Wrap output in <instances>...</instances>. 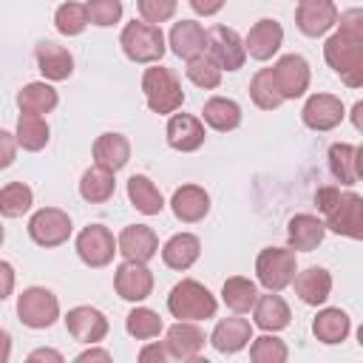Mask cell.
<instances>
[{
  "label": "cell",
  "instance_id": "obj_1",
  "mask_svg": "<svg viewBox=\"0 0 363 363\" xmlns=\"http://www.w3.org/2000/svg\"><path fill=\"white\" fill-rule=\"evenodd\" d=\"M340 28L326 40L323 57L329 68L349 85L360 88L363 85V11L352 9L337 14Z\"/></svg>",
  "mask_w": 363,
  "mask_h": 363
},
{
  "label": "cell",
  "instance_id": "obj_2",
  "mask_svg": "<svg viewBox=\"0 0 363 363\" xmlns=\"http://www.w3.org/2000/svg\"><path fill=\"white\" fill-rule=\"evenodd\" d=\"M315 204L326 216L323 227L354 241L363 238V199L357 193H343L335 184H323L315 193Z\"/></svg>",
  "mask_w": 363,
  "mask_h": 363
},
{
  "label": "cell",
  "instance_id": "obj_3",
  "mask_svg": "<svg viewBox=\"0 0 363 363\" xmlns=\"http://www.w3.org/2000/svg\"><path fill=\"white\" fill-rule=\"evenodd\" d=\"M167 309H170V315L179 318V320H207V318L216 315L218 303H216L213 292H210L204 284H199V281H193V278H184V281H179V284L170 289V295H167Z\"/></svg>",
  "mask_w": 363,
  "mask_h": 363
},
{
  "label": "cell",
  "instance_id": "obj_4",
  "mask_svg": "<svg viewBox=\"0 0 363 363\" xmlns=\"http://www.w3.org/2000/svg\"><path fill=\"white\" fill-rule=\"evenodd\" d=\"M142 91H145L147 108L153 113H176L184 102L179 77L164 65H153L142 74Z\"/></svg>",
  "mask_w": 363,
  "mask_h": 363
},
{
  "label": "cell",
  "instance_id": "obj_5",
  "mask_svg": "<svg viewBox=\"0 0 363 363\" xmlns=\"http://www.w3.org/2000/svg\"><path fill=\"white\" fill-rule=\"evenodd\" d=\"M119 45H122L125 57L133 60V62H159L162 54H164V34L153 23L133 20L122 28Z\"/></svg>",
  "mask_w": 363,
  "mask_h": 363
},
{
  "label": "cell",
  "instance_id": "obj_6",
  "mask_svg": "<svg viewBox=\"0 0 363 363\" xmlns=\"http://www.w3.org/2000/svg\"><path fill=\"white\" fill-rule=\"evenodd\" d=\"M298 272V264H295V250H286V247H267L258 252V261H255V275H258V284L269 292H281L284 286L292 284Z\"/></svg>",
  "mask_w": 363,
  "mask_h": 363
},
{
  "label": "cell",
  "instance_id": "obj_7",
  "mask_svg": "<svg viewBox=\"0 0 363 363\" xmlns=\"http://www.w3.org/2000/svg\"><path fill=\"white\" fill-rule=\"evenodd\" d=\"M17 318L28 329H48L60 318V301L45 286H28L17 298Z\"/></svg>",
  "mask_w": 363,
  "mask_h": 363
},
{
  "label": "cell",
  "instance_id": "obj_8",
  "mask_svg": "<svg viewBox=\"0 0 363 363\" xmlns=\"http://www.w3.org/2000/svg\"><path fill=\"white\" fill-rule=\"evenodd\" d=\"M204 54L221 68V71H238L247 60V48H244V40L235 28H227V26H213L207 31V48Z\"/></svg>",
  "mask_w": 363,
  "mask_h": 363
},
{
  "label": "cell",
  "instance_id": "obj_9",
  "mask_svg": "<svg viewBox=\"0 0 363 363\" xmlns=\"http://www.w3.org/2000/svg\"><path fill=\"white\" fill-rule=\"evenodd\" d=\"M28 235L40 247H60L71 235V218L60 207H43L28 218Z\"/></svg>",
  "mask_w": 363,
  "mask_h": 363
},
{
  "label": "cell",
  "instance_id": "obj_10",
  "mask_svg": "<svg viewBox=\"0 0 363 363\" xmlns=\"http://www.w3.org/2000/svg\"><path fill=\"white\" fill-rule=\"evenodd\" d=\"M113 252H116V241L105 224H88L77 235V255L82 258V264H88L94 269L108 267L113 261Z\"/></svg>",
  "mask_w": 363,
  "mask_h": 363
},
{
  "label": "cell",
  "instance_id": "obj_11",
  "mask_svg": "<svg viewBox=\"0 0 363 363\" xmlns=\"http://www.w3.org/2000/svg\"><path fill=\"white\" fill-rule=\"evenodd\" d=\"M113 289L122 301L139 303L153 292V272L142 261H122L113 272Z\"/></svg>",
  "mask_w": 363,
  "mask_h": 363
},
{
  "label": "cell",
  "instance_id": "obj_12",
  "mask_svg": "<svg viewBox=\"0 0 363 363\" xmlns=\"http://www.w3.org/2000/svg\"><path fill=\"white\" fill-rule=\"evenodd\" d=\"M272 77H275V85L281 91L284 99H298L306 94L309 88V62L301 57V54H284L275 65H272Z\"/></svg>",
  "mask_w": 363,
  "mask_h": 363
},
{
  "label": "cell",
  "instance_id": "obj_13",
  "mask_svg": "<svg viewBox=\"0 0 363 363\" xmlns=\"http://www.w3.org/2000/svg\"><path fill=\"white\" fill-rule=\"evenodd\" d=\"M337 23V6L335 0H298L295 9V26L306 37H320Z\"/></svg>",
  "mask_w": 363,
  "mask_h": 363
},
{
  "label": "cell",
  "instance_id": "obj_14",
  "mask_svg": "<svg viewBox=\"0 0 363 363\" xmlns=\"http://www.w3.org/2000/svg\"><path fill=\"white\" fill-rule=\"evenodd\" d=\"M301 119L312 130H332L343 122V102L335 94H312L301 111Z\"/></svg>",
  "mask_w": 363,
  "mask_h": 363
},
{
  "label": "cell",
  "instance_id": "obj_15",
  "mask_svg": "<svg viewBox=\"0 0 363 363\" xmlns=\"http://www.w3.org/2000/svg\"><path fill=\"white\" fill-rule=\"evenodd\" d=\"M65 329L79 343H99L108 335V318L94 306H74L65 315Z\"/></svg>",
  "mask_w": 363,
  "mask_h": 363
},
{
  "label": "cell",
  "instance_id": "obj_16",
  "mask_svg": "<svg viewBox=\"0 0 363 363\" xmlns=\"http://www.w3.org/2000/svg\"><path fill=\"white\" fill-rule=\"evenodd\" d=\"M164 349H167V357H176V360H199V354L204 349V332L196 326V320H179V323H173L167 329Z\"/></svg>",
  "mask_w": 363,
  "mask_h": 363
},
{
  "label": "cell",
  "instance_id": "obj_17",
  "mask_svg": "<svg viewBox=\"0 0 363 363\" xmlns=\"http://www.w3.org/2000/svg\"><path fill=\"white\" fill-rule=\"evenodd\" d=\"M116 252H122L125 261H142L147 264L159 252V235L147 224H130L119 233Z\"/></svg>",
  "mask_w": 363,
  "mask_h": 363
},
{
  "label": "cell",
  "instance_id": "obj_18",
  "mask_svg": "<svg viewBox=\"0 0 363 363\" xmlns=\"http://www.w3.org/2000/svg\"><path fill=\"white\" fill-rule=\"evenodd\" d=\"M167 145L179 153H193L204 145V122L193 113H173L167 119Z\"/></svg>",
  "mask_w": 363,
  "mask_h": 363
},
{
  "label": "cell",
  "instance_id": "obj_19",
  "mask_svg": "<svg viewBox=\"0 0 363 363\" xmlns=\"http://www.w3.org/2000/svg\"><path fill=\"white\" fill-rule=\"evenodd\" d=\"M281 43H284V28H281V23L272 20V17H264V20H258V23L250 28V34H247V40H244V48H247V54H250L252 60L264 62V60H272V57L278 54Z\"/></svg>",
  "mask_w": 363,
  "mask_h": 363
},
{
  "label": "cell",
  "instance_id": "obj_20",
  "mask_svg": "<svg viewBox=\"0 0 363 363\" xmlns=\"http://www.w3.org/2000/svg\"><path fill=\"white\" fill-rule=\"evenodd\" d=\"M329 170L340 184H357L363 176V147L335 142L329 147Z\"/></svg>",
  "mask_w": 363,
  "mask_h": 363
},
{
  "label": "cell",
  "instance_id": "obj_21",
  "mask_svg": "<svg viewBox=\"0 0 363 363\" xmlns=\"http://www.w3.org/2000/svg\"><path fill=\"white\" fill-rule=\"evenodd\" d=\"M170 210H173V216H176L179 221L196 224V221H201V218L207 216V210H210V196H207V190L199 187V184H182V187L173 190Z\"/></svg>",
  "mask_w": 363,
  "mask_h": 363
},
{
  "label": "cell",
  "instance_id": "obj_22",
  "mask_svg": "<svg viewBox=\"0 0 363 363\" xmlns=\"http://www.w3.org/2000/svg\"><path fill=\"white\" fill-rule=\"evenodd\" d=\"M252 318H255V326L264 329V332H281L289 326L292 320V312L286 306V301L278 295V292H269L267 295H258L255 303H252Z\"/></svg>",
  "mask_w": 363,
  "mask_h": 363
},
{
  "label": "cell",
  "instance_id": "obj_23",
  "mask_svg": "<svg viewBox=\"0 0 363 363\" xmlns=\"http://www.w3.org/2000/svg\"><path fill=\"white\" fill-rule=\"evenodd\" d=\"M326 235V227L318 216H309V213H298L289 218L286 224V241H289V250H301V252H312L315 247H320Z\"/></svg>",
  "mask_w": 363,
  "mask_h": 363
},
{
  "label": "cell",
  "instance_id": "obj_24",
  "mask_svg": "<svg viewBox=\"0 0 363 363\" xmlns=\"http://www.w3.org/2000/svg\"><path fill=\"white\" fill-rule=\"evenodd\" d=\"M250 340H252V326H250L247 318H224V320L216 323V329L210 335V343L221 354H235Z\"/></svg>",
  "mask_w": 363,
  "mask_h": 363
},
{
  "label": "cell",
  "instance_id": "obj_25",
  "mask_svg": "<svg viewBox=\"0 0 363 363\" xmlns=\"http://www.w3.org/2000/svg\"><path fill=\"white\" fill-rule=\"evenodd\" d=\"M34 57H37V68H40L43 77L51 79V82H62V79H68L71 71H74V57L68 54V48H62V45H57V43H48V40L37 43Z\"/></svg>",
  "mask_w": 363,
  "mask_h": 363
},
{
  "label": "cell",
  "instance_id": "obj_26",
  "mask_svg": "<svg viewBox=\"0 0 363 363\" xmlns=\"http://www.w3.org/2000/svg\"><path fill=\"white\" fill-rule=\"evenodd\" d=\"M201 255V241L193 235V233H176L164 241L162 247V261L170 267V269H190Z\"/></svg>",
  "mask_w": 363,
  "mask_h": 363
},
{
  "label": "cell",
  "instance_id": "obj_27",
  "mask_svg": "<svg viewBox=\"0 0 363 363\" xmlns=\"http://www.w3.org/2000/svg\"><path fill=\"white\" fill-rule=\"evenodd\" d=\"M292 284H295V295L303 303H309V306L323 303L329 298V292H332V275L323 267H306V269H301L292 278Z\"/></svg>",
  "mask_w": 363,
  "mask_h": 363
},
{
  "label": "cell",
  "instance_id": "obj_28",
  "mask_svg": "<svg viewBox=\"0 0 363 363\" xmlns=\"http://www.w3.org/2000/svg\"><path fill=\"white\" fill-rule=\"evenodd\" d=\"M170 48H173L176 57L193 60V57L204 54V48H207V31L196 20H182L170 31Z\"/></svg>",
  "mask_w": 363,
  "mask_h": 363
},
{
  "label": "cell",
  "instance_id": "obj_29",
  "mask_svg": "<svg viewBox=\"0 0 363 363\" xmlns=\"http://www.w3.org/2000/svg\"><path fill=\"white\" fill-rule=\"evenodd\" d=\"M130 159V142L122 133H102L94 142V162L105 170H122Z\"/></svg>",
  "mask_w": 363,
  "mask_h": 363
},
{
  "label": "cell",
  "instance_id": "obj_30",
  "mask_svg": "<svg viewBox=\"0 0 363 363\" xmlns=\"http://www.w3.org/2000/svg\"><path fill=\"white\" fill-rule=\"evenodd\" d=\"M201 119L218 130V133H227V130H235L241 125V108L235 99H227V96H210L201 108Z\"/></svg>",
  "mask_w": 363,
  "mask_h": 363
},
{
  "label": "cell",
  "instance_id": "obj_31",
  "mask_svg": "<svg viewBox=\"0 0 363 363\" xmlns=\"http://www.w3.org/2000/svg\"><path fill=\"white\" fill-rule=\"evenodd\" d=\"M60 96L57 91L48 85V82H28L20 88L17 94V108L20 113H34V116H43V113H51L57 108Z\"/></svg>",
  "mask_w": 363,
  "mask_h": 363
},
{
  "label": "cell",
  "instance_id": "obj_32",
  "mask_svg": "<svg viewBox=\"0 0 363 363\" xmlns=\"http://www.w3.org/2000/svg\"><path fill=\"white\" fill-rule=\"evenodd\" d=\"M349 329H352L349 315H346L343 309H335V306L320 309L318 318L312 320V332H315V337H318L320 343H329V346H332V343H343L346 335H349Z\"/></svg>",
  "mask_w": 363,
  "mask_h": 363
},
{
  "label": "cell",
  "instance_id": "obj_33",
  "mask_svg": "<svg viewBox=\"0 0 363 363\" xmlns=\"http://www.w3.org/2000/svg\"><path fill=\"white\" fill-rule=\"evenodd\" d=\"M128 199L145 216H159L162 207H164V199H162L159 187L147 176H142V173H136V176L128 179Z\"/></svg>",
  "mask_w": 363,
  "mask_h": 363
},
{
  "label": "cell",
  "instance_id": "obj_34",
  "mask_svg": "<svg viewBox=\"0 0 363 363\" xmlns=\"http://www.w3.org/2000/svg\"><path fill=\"white\" fill-rule=\"evenodd\" d=\"M113 190H116L113 170H105V167H99V164L88 167V170L82 173V179H79V196H82L85 201H91V204L108 201V199L113 196Z\"/></svg>",
  "mask_w": 363,
  "mask_h": 363
},
{
  "label": "cell",
  "instance_id": "obj_35",
  "mask_svg": "<svg viewBox=\"0 0 363 363\" xmlns=\"http://www.w3.org/2000/svg\"><path fill=\"white\" fill-rule=\"evenodd\" d=\"M17 145L23 150H43L48 145V122L43 116H34V113H20L17 119V133H14Z\"/></svg>",
  "mask_w": 363,
  "mask_h": 363
},
{
  "label": "cell",
  "instance_id": "obj_36",
  "mask_svg": "<svg viewBox=\"0 0 363 363\" xmlns=\"http://www.w3.org/2000/svg\"><path fill=\"white\" fill-rule=\"evenodd\" d=\"M221 298H224V303H227L233 312L241 315V312H250V309H252V303H255V298H258V289H255V284H252L250 278L233 275V278L224 281Z\"/></svg>",
  "mask_w": 363,
  "mask_h": 363
},
{
  "label": "cell",
  "instance_id": "obj_37",
  "mask_svg": "<svg viewBox=\"0 0 363 363\" xmlns=\"http://www.w3.org/2000/svg\"><path fill=\"white\" fill-rule=\"evenodd\" d=\"M250 99L261 108V111H275L284 96L275 85V77H272V68H261L252 79H250Z\"/></svg>",
  "mask_w": 363,
  "mask_h": 363
},
{
  "label": "cell",
  "instance_id": "obj_38",
  "mask_svg": "<svg viewBox=\"0 0 363 363\" xmlns=\"http://www.w3.org/2000/svg\"><path fill=\"white\" fill-rule=\"evenodd\" d=\"M31 204H34V193L23 182H9L0 190V213L6 218H20L23 213L31 210Z\"/></svg>",
  "mask_w": 363,
  "mask_h": 363
},
{
  "label": "cell",
  "instance_id": "obj_39",
  "mask_svg": "<svg viewBox=\"0 0 363 363\" xmlns=\"http://www.w3.org/2000/svg\"><path fill=\"white\" fill-rule=\"evenodd\" d=\"M125 329L136 340H150V337H156L162 332V318L153 309H147V306H136V309L128 312Z\"/></svg>",
  "mask_w": 363,
  "mask_h": 363
},
{
  "label": "cell",
  "instance_id": "obj_40",
  "mask_svg": "<svg viewBox=\"0 0 363 363\" xmlns=\"http://www.w3.org/2000/svg\"><path fill=\"white\" fill-rule=\"evenodd\" d=\"M187 79L193 82V85H199V88H204V91H213V88H218L221 85V68L207 57V54H199V57H193V60H187Z\"/></svg>",
  "mask_w": 363,
  "mask_h": 363
},
{
  "label": "cell",
  "instance_id": "obj_41",
  "mask_svg": "<svg viewBox=\"0 0 363 363\" xmlns=\"http://www.w3.org/2000/svg\"><path fill=\"white\" fill-rule=\"evenodd\" d=\"M250 357H252V363H284L289 357V349H286V343L281 337L261 335V337H252Z\"/></svg>",
  "mask_w": 363,
  "mask_h": 363
},
{
  "label": "cell",
  "instance_id": "obj_42",
  "mask_svg": "<svg viewBox=\"0 0 363 363\" xmlns=\"http://www.w3.org/2000/svg\"><path fill=\"white\" fill-rule=\"evenodd\" d=\"M54 26H57V31L65 34V37L82 34L85 26H88L85 6H82V3H62V6L57 9V14H54Z\"/></svg>",
  "mask_w": 363,
  "mask_h": 363
},
{
  "label": "cell",
  "instance_id": "obj_43",
  "mask_svg": "<svg viewBox=\"0 0 363 363\" xmlns=\"http://www.w3.org/2000/svg\"><path fill=\"white\" fill-rule=\"evenodd\" d=\"M85 14H88V23L94 26H102V28L113 26L122 17V0H88Z\"/></svg>",
  "mask_w": 363,
  "mask_h": 363
},
{
  "label": "cell",
  "instance_id": "obj_44",
  "mask_svg": "<svg viewBox=\"0 0 363 363\" xmlns=\"http://www.w3.org/2000/svg\"><path fill=\"white\" fill-rule=\"evenodd\" d=\"M136 9L145 23L159 26L176 14V0H136Z\"/></svg>",
  "mask_w": 363,
  "mask_h": 363
},
{
  "label": "cell",
  "instance_id": "obj_45",
  "mask_svg": "<svg viewBox=\"0 0 363 363\" xmlns=\"http://www.w3.org/2000/svg\"><path fill=\"white\" fill-rule=\"evenodd\" d=\"M14 156H17V139H14V133L0 130V170L11 167L14 164Z\"/></svg>",
  "mask_w": 363,
  "mask_h": 363
},
{
  "label": "cell",
  "instance_id": "obj_46",
  "mask_svg": "<svg viewBox=\"0 0 363 363\" xmlns=\"http://www.w3.org/2000/svg\"><path fill=\"white\" fill-rule=\"evenodd\" d=\"M14 289V269L9 261H0V301H6Z\"/></svg>",
  "mask_w": 363,
  "mask_h": 363
},
{
  "label": "cell",
  "instance_id": "obj_47",
  "mask_svg": "<svg viewBox=\"0 0 363 363\" xmlns=\"http://www.w3.org/2000/svg\"><path fill=\"white\" fill-rule=\"evenodd\" d=\"M139 360H142V363H150V360L164 363V360H167V349H164V343H147V346L139 352Z\"/></svg>",
  "mask_w": 363,
  "mask_h": 363
},
{
  "label": "cell",
  "instance_id": "obj_48",
  "mask_svg": "<svg viewBox=\"0 0 363 363\" xmlns=\"http://www.w3.org/2000/svg\"><path fill=\"white\" fill-rule=\"evenodd\" d=\"M190 6H193L196 14L213 17V14H218V11L224 9V0H190Z\"/></svg>",
  "mask_w": 363,
  "mask_h": 363
},
{
  "label": "cell",
  "instance_id": "obj_49",
  "mask_svg": "<svg viewBox=\"0 0 363 363\" xmlns=\"http://www.w3.org/2000/svg\"><path fill=\"white\" fill-rule=\"evenodd\" d=\"M28 360H31V363H37V360H51V363H62V354H60V352H54V349H34V352L28 354Z\"/></svg>",
  "mask_w": 363,
  "mask_h": 363
},
{
  "label": "cell",
  "instance_id": "obj_50",
  "mask_svg": "<svg viewBox=\"0 0 363 363\" xmlns=\"http://www.w3.org/2000/svg\"><path fill=\"white\" fill-rule=\"evenodd\" d=\"M88 360H111V352L108 349H85L82 354H77V363H88Z\"/></svg>",
  "mask_w": 363,
  "mask_h": 363
},
{
  "label": "cell",
  "instance_id": "obj_51",
  "mask_svg": "<svg viewBox=\"0 0 363 363\" xmlns=\"http://www.w3.org/2000/svg\"><path fill=\"white\" fill-rule=\"evenodd\" d=\"M11 357V337H9V332L0 326V363H6Z\"/></svg>",
  "mask_w": 363,
  "mask_h": 363
},
{
  "label": "cell",
  "instance_id": "obj_52",
  "mask_svg": "<svg viewBox=\"0 0 363 363\" xmlns=\"http://www.w3.org/2000/svg\"><path fill=\"white\" fill-rule=\"evenodd\" d=\"M352 113H354V116H352V119H354V128H357V130H360V128H363V116H360V113H363V102H357V105H354V111H352Z\"/></svg>",
  "mask_w": 363,
  "mask_h": 363
},
{
  "label": "cell",
  "instance_id": "obj_53",
  "mask_svg": "<svg viewBox=\"0 0 363 363\" xmlns=\"http://www.w3.org/2000/svg\"><path fill=\"white\" fill-rule=\"evenodd\" d=\"M3 238H6V233H3V224H0V244H3Z\"/></svg>",
  "mask_w": 363,
  "mask_h": 363
}]
</instances>
